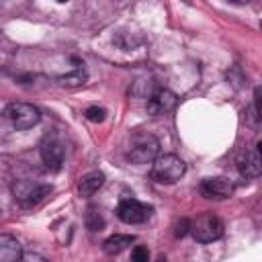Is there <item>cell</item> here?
<instances>
[{
    "mask_svg": "<svg viewBox=\"0 0 262 262\" xmlns=\"http://www.w3.org/2000/svg\"><path fill=\"white\" fill-rule=\"evenodd\" d=\"M186 172V164L176 154H162L151 162V178L160 184H174Z\"/></svg>",
    "mask_w": 262,
    "mask_h": 262,
    "instance_id": "1",
    "label": "cell"
},
{
    "mask_svg": "<svg viewBox=\"0 0 262 262\" xmlns=\"http://www.w3.org/2000/svg\"><path fill=\"white\" fill-rule=\"evenodd\" d=\"M160 156V141L151 133H135L127 147V160L133 164H151Z\"/></svg>",
    "mask_w": 262,
    "mask_h": 262,
    "instance_id": "2",
    "label": "cell"
},
{
    "mask_svg": "<svg viewBox=\"0 0 262 262\" xmlns=\"http://www.w3.org/2000/svg\"><path fill=\"white\" fill-rule=\"evenodd\" d=\"M192 237L199 242V244H211L215 239H219L223 235V221L211 213V211H205L201 213L194 221H190V229Z\"/></svg>",
    "mask_w": 262,
    "mask_h": 262,
    "instance_id": "3",
    "label": "cell"
},
{
    "mask_svg": "<svg viewBox=\"0 0 262 262\" xmlns=\"http://www.w3.org/2000/svg\"><path fill=\"white\" fill-rule=\"evenodd\" d=\"M4 115L10 121V125L18 131L31 129L41 121V111L31 102H10L6 104Z\"/></svg>",
    "mask_w": 262,
    "mask_h": 262,
    "instance_id": "4",
    "label": "cell"
},
{
    "mask_svg": "<svg viewBox=\"0 0 262 262\" xmlns=\"http://www.w3.org/2000/svg\"><path fill=\"white\" fill-rule=\"evenodd\" d=\"M14 199L20 207L31 209L37 207L39 203H43L49 194H51V184H31L27 180H20L14 184Z\"/></svg>",
    "mask_w": 262,
    "mask_h": 262,
    "instance_id": "5",
    "label": "cell"
},
{
    "mask_svg": "<svg viewBox=\"0 0 262 262\" xmlns=\"http://www.w3.org/2000/svg\"><path fill=\"white\" fill-rule=\"evenodd\" d=\"M149 215H151V207L137 199H123L117 207V217L127 225L143 223V221H147Z\"/></svg>",
    "mask_w": 262,
    "mask_h": 262,
    "instance_id": "6",
    "label": "cell"
},
{
    "mask_svg": "<svg viewBox=\"0 0 262 262\" xmlns=\"http://www.w3.org/2000/svg\"><path fill=\"white\" fill-rule=\"evenodd\" d=\"M201 194L211 201H225L233 194V184H231V180H227L223 176L205 178L201 182Z\"/></svg>",
    "mask_w": 262,
    "mask_h": 262,
    "instance_id": "7",
    "label": "cell"
},
{
    "mask_svg": "<svg viewBox=\"0 0 262 262\" xmlns=\"http://www.w3.org/2000/svg\"><path fill=\"white\" fill-rule=\"evenodd\" d=\"M176 94L168 88H158L149 98H147V113L151 117H160V115H166L170 113L174 106H176Z\"/></svg>",
    "mask_w": 262,
    "mask_h": 262,
    "instance_id": "8",
    "label": "cell"
},
{
    "mask_svg": "<svg viewBox=\"0 0 262 262\" xmlns=\"http://www.w3.org/2000/svg\"><path fill=\"white\" fill-rule=\"evenodd\" d=\"M41 160L45 164L47 170L51 172H59L61 170V164H63V147L57 139H45L41 143Z\"/></svg>",
    "mask_w": 262,
    "mask_h": 262,
    "instance_id": "9",
    "label": "cell"
},
{
    "mask_svg": "<svg viewBox=\"0 0 262 262\" xmlns=\"http://www.w3.org/2000/svg\"><path fill=\"white\" fill-rule=\"evenodd\" d=\"M237 168L242 176L246 178H258L262 172V160H260V143H256L252 149L244 151V156L237 162Z\"/></svg>",
    "mask_w": 262,
    "mask_h": 262,
    "instance_id": "10",
    "label": "cell"
},
{
    "mask_svg": "<svg viewBox=\"0 0 262 262\" xmlns=\"http://www.w3.org/2000/svg\"><path fill=\"white\" fill-rule=\"evenodd\" d=\"M23 256L20 242L10 233H0V262H18Z\"/></svg>",
    "mask_w": 262,
    "mask_h": 262,
    "instance_id": "11",
    "label": "cell"
},
{
    "mask_svg": "<svg viewBox=\"0 0 262 262\" xmlns=\"http://www.w3.org/2000/svg\"><path fill=\"white\" fill-rule=\"evenodd\" d=\"M104 174L100 170H92L88 174H84L80 180H78V194L80 196H92L94 192H98L102 186H104Z\"/></svg>",
    "mask_w": 262,
    "mask_h": 262,
    "instance_id": "12",
    "label": "cell"
},
{
    "mask_svg": "<svg viewBox=\"0 0 262 262\" xmlns=\"http://www.w3.org/2000/svg\"><path fill=\"white\" fill-rule=\"evenodd\" d=\"M135 242V237L133 235H127V233H115V235H111V237H106L104 239V244H102V250L106 252V254H119V252H123L127 246H131Z\"/></svg>",
    "mask_w": 262,
    "mask_h": 262,
    "instance_id": "13",
    "label": "cell"
},
{
    "mask_svg": "<svg viewBox=\"0 0 262 262\" xmlns=\"http://www.w3.org/2000/svg\"><path fill=\"white\" fill-rule=\"evenodd\" d=\"M86 72L84 70H76L74 74H66V76H59L57 78V84L59 86H68V88H74V86H82L86 82Z\"/></svg>",
    "mask_w": 262,
    "mask_h": 262,
    "instance_id": "14",
    "label": "cell"
},
{
    "mask_svg": "<svg viewBox=\"0 0 262 262\" xmlns=\"http://www.w3.org/2000/svg\"><path fill=\"white\" fill-rule=\"evenodd\" d=\"M86 227L90 231H100L104 227V219L102 215L94 209V207H88V213H86Z\"/></svg>",
    "mask_w": 262,
    "mask_h": 262,
    "instance_id": "15",
    "label": "cell"
},
{
    "mask_svg": "<svg viewBox=\"0 0 262 262\" xmlns=\"http://www.w3.org/2000/svg\"><path fill=\"white\" fill-rule=\"evenodd\" d=\"M84 117H86L88 121H92V123H102V121L106 119V111H104L102 106H88V108L84 111Z\"/></svg>",
    "mask_w": 262,
    "mask_h": 262,
    "instance_id": "16",
    "label": "cell"
},
{
    "mask_svg": "<svg viewBox=\"0 0 262 262\" xmlns=\"http://www.w3.org/2000/svg\"><path fill=\"white\" fill-rule=\"evenodd\" d=\"M147 260H149L147 246H135L131 250V262H147Z\"/></svg>",
    "mask_w": 262,
    "mask_h": 262,
    "instance_id": "17",
    "label": "cell"
},
{
    "mask_svg": "<svg viewBox=\"0 0 262 262\" xmlns=\"http://www.w3.org/2000/svg\"><path fill=\"white\" fill-rule=\"evenodd\" d=\"M18 262H49L47 258H43L41 254H35V252H23V256L18 258Z\"/></svg>",
    "mask_w": 262,
    "mask_h": 262,
    "instance_id": "18",
    "label": "cell"
},
{
    "mask_svg": "<svg viewBox=\"0 0 262 262\" xmlns=\"http://www.w3.org/2000/svg\"><path fill=\"white\" fill-rule=\"evenodd\" d=\"M188 229H190V221H188V219H180L178 225H176L174 235H176V237H184V235L188 233Z\"/></svg>",
    "mask_w": 262,
    "mask_h": 262,
    "instance_id": "19",
    "label": "cell"
},
{
    "mask_svg": "<svg viewBox=\"0 0 262 262\" xmlns=\"http://www.w3.org/2000/svg\"><path fill=\"white\" fill-rule=\"evenodd\" d=\"M156 262H168V260H166V256H164V254H158V258H156Z\"/></svg>",
    "mask_w": 262,
    "mask_h": 262,
    "instance_id": "20",
    "label": "cell"
}]
</instances>
